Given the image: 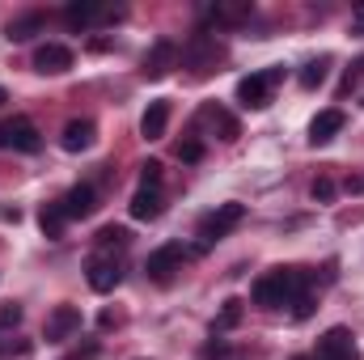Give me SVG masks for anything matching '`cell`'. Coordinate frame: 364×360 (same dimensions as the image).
<instances>
[{
    "label": "cell",
    "instance_id": "cell-1",
    "mask_svg": "<svg viewBox=\"0 0 364 360\" xmlns=\"http://www.w3.org/2000/svg\"><path fill=\"white\" fill-rule=\"evenodd\" d=\"M305 292H309V271H301V268H275V271H267V275H259L255 288H250L255 305H263V309L292 305V301L305 297Z\"/></svg>",
    "mask_w": 364,
    "mask_h": 360
},
{
    "label": "cell",
    "instance_id": "cell-2",
    "mask_svg": "<svg viewBox=\"0 0 364 360\" xmlns=\"http://www.w3.org/2000/svg\"><path fill=\"white\" fill-rule=\"evenodd\" d=\"M242 216H246V208H242V203H220V208H212L208 216H199V225H195L199 250H208L212 242L229 238V233H233V229L242 225Z\"/></svg>",
    "mask_w": 364,
    "mask_h": 360
},
{
    "label": "cell",
    "instance_id": "cell-3",
    "mask_svg": "<svg viewBox=\"0 0 364 360\" xmlns=\"http://www.w3.org/2000/svg\"><path fill=\"white\" fill-rule=\"evenodd\" d=\"M191 255H195V250H182L178 242H166V246H157V250L149 255L144 271H149V280H153V284H174V280H178V271L191 263Z\"/></svg>",
    "mask_w": 364,
    "mask_h": 360
},
{
    "label": "cell",
    "instance_id": "cell-4",
    "mask_svg": "<svg viewBox=\"0 0 364 360\" xmlns=\"http://www.w3.org/2000/svg\"><path fill=\"white\" fill-rule=\"evenodd\" d=\"M284 81V64H275L267 73H250V77H242L237 81V102L242 106H250V110H263L267 102H272V90Z\"/></svg>",
    "mask_w": 364,
    "mask_h": 360
},
{
    "label": "cell",
    "instance_id": "cell-5",
    "mask_svg": "<svg viewBox=\"0 0 364 360\" xmlns=\"http://www.w3.org/2000/svg\"><path fill=\"white\" fill-rule=\"evenodd\" d=\"M85 280H90L93 292H114V288H119V280H123V268H119V259H114V255L93 250L90 263H85Z\"/></svg>",
    "mask_w": 364,
    "mask_h": 360
},
{
    "label": "cell",
    "instance_id": "cell-6",
    "mask_svg": "<svg viewBox=\"0 0 364 360\" xmlns=\"http://www.w3.org/2000/svg\"><path fill=\"white\" fill-rule=\"evenodd\" d=\"M314 356L318 360H360V352H356V335H352L348 327H331V331L318 339Z\"/></svg>",
    "mask_w": 364,
    "mask_h": 360
},
{
    "label": "cell",
    "instance_id": "cell-7",
    "mask_svg": "<svg viewBox=\"0 0 364 360\" xmlns=\"http://www.w3.org/2000/svg\"><path fill=\"white\" fill-rule=\"evenodd\" d=\"M182 60L191 64V73H195V77H208V73L216 68V60H220V47H216L208 34H195V38H191V47L182 51Z\"/></svg>",
    "mask_w": 364,
    "mask_h": 360
},
{
    "label": "cell",
    "instance_id": "cell-8",
    "mask_svg": "<svg viewBox=\"0 0 364 360\" xmlns=\"http://www.w3.org/2000/svg\"><path fill=\"white\" fill-rule=\"evenodd\" d=\"M68 68H73V51H68L64 43H43V47L34 51V73L60 77V73H68Z\"/></svg>",
    "mask_w": 364,
    "mask_h": 360
},
{
    "label": "cell",
    "instance_id": "cell-9",
    "mask_svg": "<svg viewBox=\"0 0 364 360\" xmlns=\"http://www.w3.org/2000/svg\"><path fill=\"white\" fill-rule=\"evenodd\" d=\"M4 149H17V153H38L43 149V136L30 119H13L4 123Z\"/></svg>",
    "mask_w": 364,
    "mask_h": 360
},
{
    "label": "cell",
    "instance_id": "cell-10",
    "mask_svg": "<svg viewBox=\"0 0 364 360\" xmlns=\"http://www.w3.org/2000/svg\"><path fill=\"white\" fill-rule=\"evenodd\" d=\"M73 331H81V309H77V305H55L51 318H47V327H43L47 344H60V339H68Z\"/></svg>",
    "mask_w": 364,
    "mask_h": 360
},
{
    "label": "cell",
    "instance_id": "cell-11",
    "mask_svg": "<svg viewBox=\"0 0 364 360\" xmlns=\"http://www.w3.org/2000/svg\"><path fill=\"white\" fill-rule=\"evenodd\" d=\"M60 208H64V216L68 221H81V216H93V208H97V191H93L90 182H77L64 199H60Z\"/></svg>",
    "mask_w": 364,
    "mask_h": 360
},
{
    "label": "cell",
    "instance_id": "cell-12",
    "mask_svg": "<svg viewBox=\"0 0 364 360\" xmlns=\"http://www.w3.org/2000/svg\"><path fill=\"white\" fill-rule=\"evenodd\" d=\"M174 60H178V47H174L170 38L153 43V51L144 55V77H149V81H161V77L174 68Z\"/></svg>",
    "mask_w": 364,
    "mask_h": 360
},
{
    "label": "cell",
    "instance_id": "cell-13",
    "mask_svg": "<svg viewBox=\"0 0 364 360\" xmlns=\"http://www.w3.org/2000/svg\"><path fill=\"white\" fill-rule=\"evenodd\" d=\"M166 127H170V102L157 97V102H149V110H144V119H140V136H144V140H161Z\"/></svg>",
    "mask_w": 364,
    "mask_h": 360
},
{
    "label": "cell",
    "instance_id": "cell-14",
    "mask_svg": "<svg viewBox=\"0 0 364 360\" xmlns=\"http://www.w3.org/2000/svg\"><path fill=\"white\" fill-rule=\"evenodd\" d=\"M110 9L106 4H97V0H73L68 9H64V21H68V30H90L97 17H106Z\"/></svg>",
    "mask_w": 364,
    "mask_h": 360
},
{
    "label": "cell",
    "instance_id": "cell-15",
    "mask_svg": "<svg viewBox=\"0 0 364 360\" xmlns=\"http://www.w3.org/2000/svg\"><path fill=\"white\" fill-rule=\"evenodd\" d=\"M343 110H322L314 123H309V144H326V140H335L339 132H343Z\"/></svg>",
    "mask_w": 364,
    "mask_h": 360
},
{
    "label": "cell",
    "instance_id": "cell-16",
    "mask_svg": "<svg viewBox=\"0 0 364 360\" xmlns=\"http://www.w3.org/2000/svg\"><path fill=\"white\" fill-rule=\"evenodd\" d=\"M127 208H132V216H136V221H157V216L166 212V195H161V191H144V186H140V191L132 195V203H127Z\"/></svg>",
    "mask_w": 364,
    "mask_h": 360
},
{
    "label": "cell",
    "instance_id": "cell-17",
    "mask_svg": "<svg viewBox=\"0 0 364 360\" xmlns=\"http://www.w3.org/2000/svg\"><path fill=\"white\" fill-rule=\"evenodd\" d=\"M93 119H73L68 127H64V136H60V144H64V153H81V149H90L93 144Z\"/></svg>",
    "mask_w": 364,
    "mask_h": 360
},
{
    "label": "cell",
    "instance_id": "cell-18",
    "mask_svg": "<svg viewBox=\"0 0 364 360\" xmlns=\"http://www.w3.org/2000/svg\"><path fill=\"white\" fill-rule=\"evenodd\" d=\"M64 225H68V216H64V208H60V199L55 203H43L38 208V229L51 238V242H60L64 238Z\"/></svg>",
    "mask_w": 364,
    "mask_h": 360
},
{
    "label": "cell",
    "instance_id": "cell-19",
    "mask_svg": "<svg viewBox=\"0 0 364 360\" xmlns=\"http://www.w3.org/2000/svg\"><path fill=\"white\" fill-rule=\"evenodd\" d=\"M43 26H47V17H43V13H21V17H13V21H9V38H13V43H26V38H34Z\"/></svg>",
    "mask_w": 364,
    "mask_h": 360
},
{
    "label": "cell",
    "instance_id": "cell-20",
    "mask_svg": "<svg viewBox=\"0 0 364 360\" xmlns=\"http://www.w3.org/2000/svg\"><path fill=\"white\" fill-rule=\"evenodd\" d=\"M250 13H255L250 0H242V4H216V9H212V21H220V26H242V21H250Z\"/></svg>",
    "mask_w": 364,
    "mask_h": 360
},
{
    "label": "cell",
    "instance_id": "cell-21",
    "mask_svg": "<svg viewBox=\"0 0 364 360\" xmlns=\"http://www.w3.org/2000/svg\"><path fill=\"white\" fill-rule=\"evenodd\" d=\"M199 119H203V123H212V127H220V140H237V119H233V115H225L220 106H203V110H199Z\"/></svg>",
    "mask_w": 364,
    "mask_h": 360
},
{
    "label": "cell",
    "instance_id": "cell-22",
    "mask_svg": "<svg viewBox=\"0 0 364 360\" xmlns=\"http://www.w3.org/2000/svg\"><path fill=\"white\" fill-rule=\"evenodd\" d=\"M326 73H331V60H326V55H322V60H309V64L301 68V85H305V90H318V85L326 81Z\"/></svg>",
    "mask_w": 364,
    "mask_h": 360
},
{
    "label": "cell",
    "instance_id": "cell-23",
    "mask_svg": "<svg viewBox=\"0 0 364 360\" xmlns=\"http://www.w3.org/2000/svg\"><path fill=\"white\" fill-rule=\"evenodd\" d=\"M127 242H132V233H127V229H119V225H106V229L97 233V246H102V250H114V246L123 250Z\"/></svg>",
    "mask_w": 364,
    "mask_h": 360
},
{
    "label": "cell",
    "instance_id": "cell-24",
    "mask_svg": "<svg viewBox=\"0 0 364 360\" xmlns=\"http://www.w3.org/2000/svg\"><path fill=\"white\" fill-rule=\"evenodd\" d=\"M242 322V301L233 297V301H225V309H220V318L212 322V331H229V327H237Z\"/></svg>",
    "mask_w": 364,
    "mask_h": 360
},
{
    "label": "cell",
    "instance_id": "cell-25",
    "mask_svg": "<svg viewBox=\"0 0 364 360\" xmlns=\"http://www.w3.org/2000/svg\"><path fill=\"white\" fill-rule=\"evenodd\" d=\"M140 186L144 191H161V162H144L140 166Z\"/></svg>",
    "mask_w": 364,
    "mask_h": 360
},
{
    "label": "cell",
    "instance_id": "cell-26",
    "mask_svg": "<svg viewBox=\"0 0 364 360\" xmlns=\"http://www.w3.org/2000/svg\"><path fill=\"white\" fill-rule=\"evenodd\" d=\"M199 157H203V140H195V136H191V140H182V144H178V162L195 166Z\"/></svg>",
    "mask_w": 364,
    "mask_h": 360
},
{
    "label": "cell",
    "instance_id": "cell-27",
    "mask_svg": "<svg viewBox=\"0 0 364 360\" xmlns=\"http://www.w3.org/2000/svg\"><path fill=\"white\" fill-rule=\"evenodd\" d=\"M309 195H314L318 203H331V199H335V182H331V179H318L314 186H309Z\"/></svg>",
    "mask_w": 364,
    "mask_h": 360
},
{
    "label": "cell",
    "instance_id": "cell-28",
    "mask_svg": "<svg viewBox=\"0 0 364 360\" xmlns=\"http://www.w3.org/2000/svg\"><path fill=\"white\" fill-rule=\"evenodd\" d=\"M309 314H314V297L305 292V297H296V301H292V318H296V322H305Z\"/></svg>",
    "mask_w": 364,
    "mask_h": 360
},
{
    "label": "cell",
    "instance_id": "cell-29",
    "mask_svg": "<svg viewBox=\"0 0 364 360\" xmlns=\"http://www.w3.org/2000/svg\"><path fill=\"white\" fill-rule=\"evenodd\" d=\"M21 322V305H4L0 309V327H17Z\"/></svg>",
    "mask_w": 364,
    "mask_h": 360
},
{
    "label": "cell",
    "instance_id": "cell-30",
    "mask_svg": "<svg viewBox=\"0 0 364 360\" xmlns=\"http://www.w3.org/2000/svg\"><path fill=\"white\" fill-rule=\"evenodd\" d=\"M64 360H97V344H85L81 352H73V356H64Z\"/></svg>",
    "mask_w": 364,
    "mask_h": 360
},
{
    "label": "cell",
    "instance_id": "cell-31",
    "mask_svg": "<svg viewBox=\"0 0 364 360\" xmlns=\"http://www.w3.org/2000/svg\"><path fill=\"white\" fill-rule=\"evenodd\" d=\"M229 356H233V352L220 348V344H216V348H203V360H229Z\"/></svg>",
    "mask_w": 364,
    "mask_h": 360
},
{
    "label": "cell",
    "instance_id": "cell-32",
    "mask_svg": "<svg viewBox=\"0 0 364 360\" xmlns=\"http://www.w3.org/2000/svg\"><path fill=\"white\" fill-rule=\"evenodd\" d=\"M352 30L364 34V4H356V13H352Z\"/></svg>",
    "mask_w": 364,
    "mask_h": 360
},
{
    "label": "cell",
    "instance_id": "cell-33",
    "mask_svg": "<svg viewBox=\"0 0 364 360\" xmlns=\"http://www.w3.org/2000/svg\"><path fill=\"white\" fill-rule=\"evenodd\" d=\"M292 360H318V356H314V352H305V356H292Z\"/></svg>",
    "mask_w": 364,
    "mask_h": 360
},
{
    "label": "cell",
    "instance_id": "cell-34",
    "mask_svg": "<svg viewBox=\"0 0 364 360\" xmlns=\"http://www.w3.org/2000/svg\"><path fill=\"white\" fill-rule=\"evenodd\" d=\"M4 102H9V93H4V90H0V106H4Z\"/></svg>",
    "mask_w": 364,
    "mask_h": 360
},
{
    "label": "cell",
    "instance_id": "cell-35",
    "mask_svg": "<svg viewBox=\"0 0 364 360\" xmlns=\"http://www.w3.org/2000/svg\"><path fill=\"white\" fill-rule=\"evenodd\" d=\"M0 149H4V127H0Z\"/></svg>",
    "mask_w": 364,
    "mask_h": 360
},
{
    "label": "cell",
    "instance_id": "cell-36",
    "mask_svg": "<svg viewBox=\"0 0 364 360\" xmlns=\"http://www.w3.org/2000/svg\"><path fill=\"white\" fill-rule=\"evenodd\" d=\"M0 352H4V344H0Z\"/></svg>",
    "mask_w": 364,
    "mask_h": 360
}]
</instances>
